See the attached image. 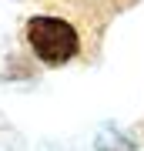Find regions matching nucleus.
<instances>
[{"label":"nucleus","mask_w":144,"mask_h":151,"mask_svg":"<svg viewBox=\"0 0 144 151\" xmlns=\"http://www.w3.org/2000/svg\"><path fill=\"white\" fill-rule=\"evenodd\" d=\"M104 30L77 24L60 14H30L24 20V44L44 67H67L74 60H94L101 54Z\"/></svg>","instance_id":"obj_1"},{"label":"nucleus","mask_w":144,"mask_h":151,"mask_svg":"<svg viewBox=\"0 0 144 151\" xmlns=\"http://www.w3.org/2000/svg\"><path fill=\"white\" fill-rule=\"evenodd\" d=\"M34 4L47 7V14H60V17H70L77 24L107 30V24L117 14L131 10L138 0H34Z\"/></svg>","instance_id":"obj_2"}]
</instances>
